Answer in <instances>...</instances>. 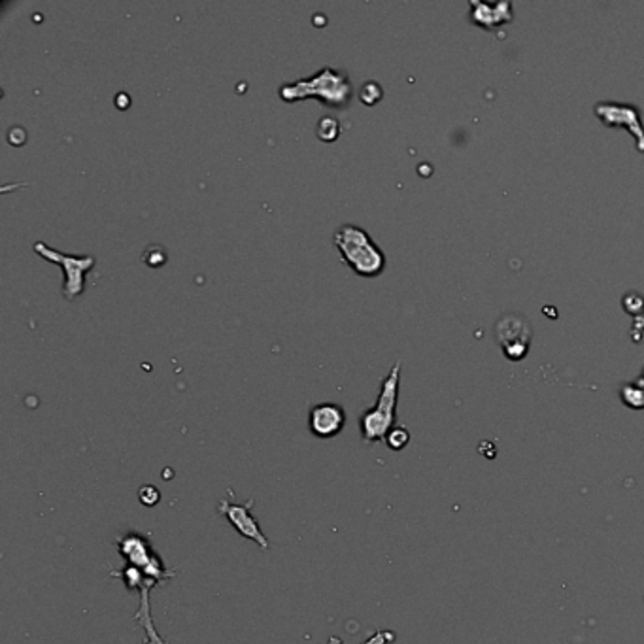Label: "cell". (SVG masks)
<instances>
[{
	"label": "cell",
	"mask_w": 644,
	"mask_h": 644,
	"mask_svg": "<svg viewBox=\"0 0 644 644\" xmlns=\"http://www.w3.org/2000/svg\"><path fill=\"white\" fill-rule=\"evenodd\" d=\"M122 557L125 560V567L119 571H112L108 576L122 578L123 586L129 591L137 590L140 593V605L133 620L144 629V644H167L155 631L152 620V605H150V591L159 584L168 582L178 575V571L168 568L161 555L150 542V538L137 537L123 546Z\"/></svg>",
	"instance_id": "1"
},
{
	"label": "cell",
	"mask_w": 644,
	"mask_h": 644,
	"mask_svg": "<svg viewBox=\"0 0 644 644\" xmlns=\"http://www.w3.org/2000/svg\"><path fill=\"white\" fill-rule=\"evenodd\" d=\"M354 87L346 72L323 67L316 74L289 82L280 87V99L286 102L318 99L325 106L346 108L352 102Z\"/></svg>",
	"instance_id": "2"
},
{
	"label": "cell",
	"mask_w": 644,
	"mask_h": 644,
	"mask_svg": "<svg viewBox=\"0 0 644 644\" xmlns=\"http://www.w3.org/2000/svg\"><path fill=\"white\" fill-rule=\"evenodd\" d=\"M333 244L341 253L342 263L348 265L357 276L376 278L386 268V253L372 236L359 225H341L333 235Z\"/></svg>",
	"instance_id": "3"
},
{
	"label": "cell",
	"mask_w": 644,
	"mask_h": 644,
	"mask_svg": "<svg viewBox=\"0 0 644 644\" xmlns=\"http://www.w3.org/2000/svg\"><path fill=\"white\" fill-rule=\"evenodd\" d=\"M399 386H401V361H397L389 369L386 378L382 380L376 402L359 416V433L367 444L386 440L389 431L395 427Z\"/></svg>",
	"instance_id": "4"
},
{
	"label": "cell",
	"mask_w": 644,
	"mask_h": 644,
	"mask_svg": "<svg viewBox=\"0 0 644 644\" xmlns=\"http://www.w3.org/2000/svg\"><path fill=\"white\" fill-rule=\"evenodd\" d=\"M32 250L38 253L44 261H49L54 265H59L62 271V297L67 301H76L78 297L85 291V276L95 266L93 255H70L65 251L54 250L46 242H34Z\"/></svg>",
	"instance_id": "5"
},
{
	"label": "cell",
	"mask_w": 644,
	"mask_h": 644,
	"mask_svg": "<svg viewBox=\"0 0 644 644\" xmlns=\"http://www.w3.org/2000/svg\"><path fill=\"white\" fill-rule=\"evenodd\" d=\"M495 338L508 361H522L529 354L533 329L522 314H505L495 323Z\"/></svg>",
	"instance_id": "6"
},
{
	"label": "cell",
	"mask_w": 644,
	"mask_h": 644,
	"mask_svg": "<svg viewBox=\"0 0 644 644\" xmlns=\"http://www.w3.org/2000/svg\"><path fill=\"white\" fill-rule=\"evenodd\" d=\"M593 114L605 127L610 129L628 130L633 137L636 152L644 153V125L641 112L635 104L625 102H597L593 108Z\"/></svg>",
	"instance_id": "7"
},
{
	"label": "cell",
	"mask_w": 644,
	"mask_h": 644,
	"mask_svg": "<svg viewBox=\"0 0 644 644\" xmlns=\"http://www.w3.org/2000/svg\"><path fill=\"white\" fill-rule=\"evenodd\" d=\"M253 505H255V499H248L242 505L231 503L229 499H221L218 512L235 527V531L240 537L255 542L263 552H266L271 548V542H268V538L265 537V533L261 529L257 518L251 514Z\"/></svg>",
	"instance_id": "8"
},
{
	"label": "cell",
	"mask_w": 644,
	"mask_h": 644,
	"mask_svg": "<svg viewBox=\"0 0 644 644\" xmlns=\"http://www.w3.org/2000/svg\"><path fill=\"white\" fill-rule=\"evenodd\" d=\"M346 425V410L336 402H318L308 412V429L316 439H334Z\"/></svg>",
	"instance_id": "9"
},
{
	"label": "cell",
	"mask_w": 644,
	"mask_h": 644,
	"mask_svg": "<svg viewBox=\"0 0 644 644\" xmlns=\"http://www.w3.org/2000/svg\"><path fill=\"white\" fill-rule=\"evenodd\" d=\"M514 19L512 2H470V21L485 31L499 29Z\"/></svg>",
	"instance_id": "10"
},
{
	"label": "cell",
	"mask_w": 644,
	"mask_h": 644,
	"mask_svg": "<svg viewBox=\"0 0 644 644\" xmlns=\"http://www.w3.org/2000/svg\"><path fill=\"white\" fill-rule=\"evenodd\" d=\"M620 399L621 402L633 410H643L644 409V380L639 376L633 382L623 384L620 389Z\"/></svg>",
	"instance_id": "11"
},
{
	"label": "cell",
	"mask_w": 644,
	"mask_h": 644,
	"mask_svg": "<svg viewBox=\"0 0 644 644\" xmlns=\"http://www.w3.org/2000/svg\"><path fill=\"white\" fill-rule=\"evenodd\" d=\"M341 130L342 129L338 119H334L333 115H323L318 122L316 135H318L319 140H323V142H334L336 138L341 137Z\"/></svg>",
	"instance_id": "12"
},
{
	"label": "cell",
	"mask_w": 644,
	"mask_h": 644,
	"mask_svg": "<svg viewBox=\"0 0 644 644\" xmlns=\"http://www.w3.org/2000/svg\"><path fill=\"white\" fill-rule=\"evenodd\" d=\"M142 261L152 268H159L168 261V253L161 244H150L142 253Z\"/></svg>",
	"instance_id": "13"
},
{
	"label": "cell",
	"mask_w": 644,
	"mask_h": 644,
	"mask_svg": "<svg viewBox=\"0 0 644 644\" xmlns=\"http://www.w3.org/2000/svg\"><path fill=\"white\" fill-rule=\"evenodd\" d=\"M384 97V91H382V85L376 84V82H367V84L361 85V89H359V100L363 102L365 106H374V104H378L380 100Z\"/></svg>",
	"instance_id": "14"
},
{
	"label": "cell",
	"mask_w": 644,
	"mask_h": 644,
	"mask_svg": "<svg viewBox=\"0 0 644 644\" xmlns=\"http://www.w3.org/2000/svg\"><path fill=\"white\" fill-rule=\"evenodd\" d=\"M410 442V433L406 427H402V425H395L393 429L389 431V435L386 437V444L395 452H399L404 446H409Z\"/></svg>",
	"instance_id": "15"
},
{
	"label": "cell",
	"mask_w": 644,
	"mask_h": 644,
	"mask_svg": "<svg viewBox=\"0 0 644 644\" xmlns=\"http://www.w3.org/2000/svg\"><path fill=\"white\" fill-rule=\"evenodd\" d=\"M395 636L397 635H395L393 631H389V629H380V631H376V633H372V635L369 636L363 644H391V643H395ZM327 644H344V643H342L338 636H329V643Z\"/></svg>",
	"instance_id": "16"
},
{
	"label": "cell",
	"mask_w": 644,
	"mask_h": 644,
	"mask_svg": "<svg viewBox=\"0 0 644 644\" xmlns=\"http://www.w3.org/2000/svg\"><path fill=\"white\" fill-rule=\"evenodd\" d=\"M138 499L144 507H155L161 501V493L155 485H142L138 492Z\"/></svg>",
	"instance_id": "17"
},
{
	"label": "cell",
	"mask_w": 644,
	"mask_h": 644,
	"mask_svg": "<svg viewBox=\"0 0 644 644\" xmlns=\"http://www.w3.org/2000/svg\"><path fill=\"white\" fill-rule=\"evenodd\" d=\"M641 378H643V380H644V369H643V374H641Z\"/></svg>",
	"instance_id": "18"
}]
</instances>
